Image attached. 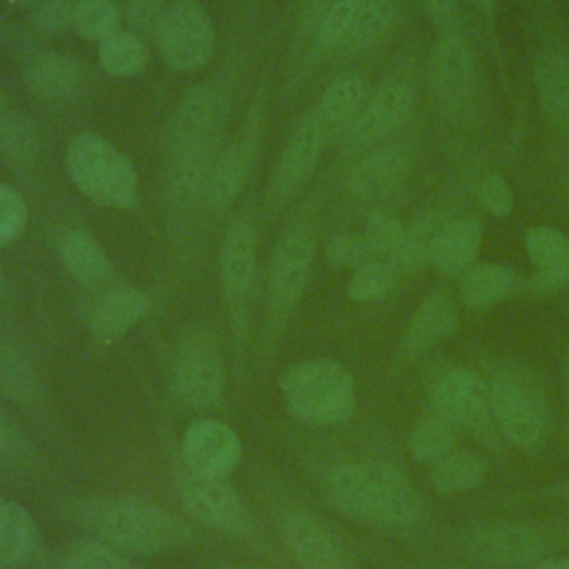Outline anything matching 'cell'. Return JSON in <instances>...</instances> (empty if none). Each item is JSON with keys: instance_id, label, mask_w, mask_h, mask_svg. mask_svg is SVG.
<instances>
[{"instance_id": "1", "label": "cell", "mask_w": 569, "mask_h": 569, "mask_svg": "<svg viewBox=\"0 0 569 569\" xmlns=\"http://www.w3.org/2000/svg\"><path fill=\"white\" fill-rule=\"evenodd\" d=\"M227 113L229 98L218 84L193 87L173 109L167 131V193L178 209L204 202Z\"/></svg>"}, {"instance_id": "2", "label": "cell", "mask_w": 569, "mask_h": 569, "mask_svg": "<svg viewBox=\"0 0 569 569\" xmlns=\"http://www.w3.org/2000/svg\"><path fill=\"white\" fill-rule=\"evenodd\" d=\"M71 513L93 538L129 556L164 553L193 536L187 520L133 496H89L78 500Z\"/></svg>"}, {"instance_id": "3", "label": "cell", "mask_w": 569, "mask_h": 569, "mask_svg": "<svg viewBox=\"0 0 569 569\" xmlns=\"http://www.w3.org/2000/svg\"><path fill=\"white\" fill-rule=\"evenodd\" d=\"M331 505L351 520L387 529L413 527L425 502L409 478L385 462H349L327 482Z\"/></svg>"}, {"instance_id": "4", "label": "cell", "mask_w": 569, "mask_h": 569, "mask_svg": "<svg viewBox=\"0 0 569 569\" xmlns=\"http://www.w3.org/2000/svg\"><path fill=\"white\" fill-rule=\"evenodd\" d=\"M284 409L305 425H340L356 411L351 373L331 358H307L289 365L278 380Z\"/></svg>"}, {"instance_id": "5", "label": "cell", "mask_w": 569, "mask_h": 569, "mask_svg": "<svg viewBox=\"0 0 569 569\" xmlns=\"http://www.w3.org/2000/svg\"><path fill=\"white\" fill-rule=\"evenodd\" d=\"M64 171L71 184L100 207L131 209L138 202L140 182L133 162L93 131H82L69 140Z\"/></svg>"}, {"instance_id": "6", "label": "cell", "mask_w": 569, "mask_h": 569, "mask_svg": "<svg viewBox=\"0 0 569 569\" xmlns=\"http://www.w3.org/2000/svg\"><path fill=\"white\" fill-rule=\"evenodd\" d=\"M169 385L173 398L191 409H207L220 400L224 362L216 333L209 327L187 329L173 351Z\"/></svg>"}, {"instance_id": "7", "label": "cell", "mask_w": 569, "mask_h": 569, "mask_svg": "<svg viewBox=\"0 0 569 569\" xmlns=\"http://www.w3.org/2000/svg\"><path fill=\"white\" fill-rule=\"evenodd\" d=\"M316 236L307 224H296L278 240L267 273V325L271 336L298 307L311 276Z\"/></svg>"}, {"instance_id": "8", "label": "cell", "mask_w": 569, "mask_h": 569, "mask_svg": "<svg viewBox=\"0 0 569 569\" xmlns=\"http://www.w3.org/2000/svg\"><path fill=\"white\" fill-rule=\"evenodd\" d=\"M178 498L187 516L207 529L236 538L256 536L251 511L227 478L198 476L184 469L178 478Z\"/></svg>"}, {"instance_id": "9", "label": "cell", "mask_w": 569, "mask_h": 569, "mask_svg": "<svg viewBox=\"0 0 569 569\" xmlns=\"http://www.w3.org/2000/svg\"><path fill=\"white\" fill-rule=\"evenodd\" d=\"M153 36L160 58L176 71L207 64L216 49L213 22L196 0H178L167 7Z\"/></svg>"}, {"instance_id": "10", "label": "cell", "mask_w": 569, "mask_h": 569, "mask_svg": "<svg viewBox=\"0 0 569 569\" xmlns=\"http://www.w3.org/2000/svg\"><path fill=\"white\" fill-rule=\"evenodd\" d=\"M256 231L249 218L238 216L224 231L220 247V282L224 302L231 318V331L236 340L247 333L251 296L256 284L258 253H256Z\"/></svg>"}, {"instance_id": "11", "label": "cell", "mask_w": 569, "mask_h": 569, "mask_svg": "<svg viewBox=\"0 0 569 569\" xmlns=\"http://www.w3.org/2000/svg\"><path fill=\"white\" fill-rule=\"evenodd\" d=\"M280 540L300 569H356L338 533L311 511L293 509L280 518Z\"/></svg>"}, {"instance_id": "12", "label": "cell", "mask_w": 569, "mask_h": 569, "mask_svg": "<svg viewBox=\"0 0 569 569\" xmlns=\"http://www.w3.org/2000/svg\"><path fill=\"white\" fill-rule=\"evenodd\" d=\"M489 413L500 431L520 449L538 447L549 429L540 396L513 380L489 382Z\"/></svg>"}, {"instance_id": "13", "label": "cell", "mask_w": 569, "mask_h": 569, "mask_svg": "<svg viewBox=\"0 0 569 569\" xmlns=\"http://www.w3.org/2000/svg\"><path fill=\"white\" fill-rule=\"evenodd\" d=\"M547 549L545 536L522 522H498L476 529L467 540L469 556L491 569L536 567Z\"/></svg>"}, {"instance_id": "14", "label": "cell", "mask_w": 569, "mask_h": 569, "mask_svg": "<svg viewBox=\"0 0 569 569\" xmlns=\"http://www.w3.org/2000/svg\"><path fill=\"white\" fill-rule=\"evenodd\" d=\"M260 133H262V109L256 107L249 113L242 133L224 151H220V156L211 167L207 189H204V204L209 207V211L213 213L227 211L238 198V193L242 191L258 156Z\"/></svg>"}, {"instance_id": "15", "label": "cell", "mask_w": 569, "mask_h": 569, "mask_svg": "<svg viewBox=\"0 0 569 569\" xmlns=\"http://www.w3.org/2000/svg\"><path fill=\"white\" fill-rule=\"evenodd\" d=\"M413 107V89L402 78H389L385 80L371 96H367V102L351 124V129L345 133V149L356 153L373 147L382 138H387L391 131H396L411 113Z\"/></svg>"}, {"instance_id": "16", "label": "cell", "mask_w": 569, "mask_h": 569, "mask_svg": "<svg viewBox=\"0 0 569 569\" xmlns=\"http://www.w3.org/2000/svg\"><path fill=\"white\" fill-rule=\"evenodd\" d=\"M431 411L458 429L478 427L489 413V382L473 369L447 367L429 385Z\"/></svg>"}, {"instance_id": "17", "label": "cell", "mask_w": 569, "mask_h": 569, "mask_svg": "<svg viewBox=\"0 0 569 569\" xmlns=\"http://www.w3.org/2000/svg\"><path fill=\"white\" fill-rule=\"evenodd\" d=\"M184 469L198 476L227 478L242 458L240 436L222 420L204 418L191 422L180 440Z\"/></svg>"}, {"instance_id": "18", "label": "cell", "mask_w": 569, "mask_h": 569, "mask_svg": "<svg viewBox=\"0 0 569 569\" xmlns=\"http://www.w3.org/2000/svg\"><path fill=\"white\" fill-rule=\"evenodd\" d=\"M329 138L325 129L320 127L318 118L309 113L291 133L289 142L284 144L278 167L271 178L269 187V202L271 207H282L287 200H291L313 176L322 151L327 147Z\"/></svg>"}, {"instance_id": "19", "label": "cell", "mask_w": 569, "mask_h": 569, "mask_svg": "<svg viewBox=\"0 0 569 569\" xmlns=\"http://www.w3.org/2000/svg\"><path fill=\"white\" fill-rule=\"evenodd\" d=\"M429 84L433 100L445 111H462L473 93V60L458 36H442L429 60Z\"/></svg>"}, {"instance_id": "20", "label": "cell", "mask_w": 569, "mask_h": 569, "mask_svg": "<svg viewBox=\"0 0 569 569\" xmlns=\"http://www.w3.org/2000/svg\"><path fill=\"white\" fill-rule=\"evenodd\" d=\"M367 0H307L302 24L316 51L351 49Z\"/></svg>"}, {"instance_id": "21", "label": "cell", "mask_w": 569, "mask_h": 569, "mask_svg": "<svg viewBox=\"0 0 569 569\" xmlns=\"http://www.w3.org/2000/svg\"><path fill=\"white\" fill-rule=\"evenodd\" d=\"M151 309V298L133 287H118L107 291L91 311L89 325L91 336L102 342L111 345L122 338L131 327H136Z\"/></svg>"}, {"instance_id": "22", "label": "cell", "mask_w": 569, "mask_h": 569, "mask_svg": "<svg viewBox=\"0 0 569 569\" xmlns=\"http://www.w3.org/2000/svg\"><path fill=\"white\" fill-rule=\"evenodd\" d=\"M24 82L33 98L49 104L71 100L82 87V67L76 58L58 51L36 56L24 69Z\"/></svg>"}, {"instance_id": "23", "label": "cell", "mask_w": 569, "mask_h": 569, "mask_svg": "<svg viewBox=\"0 0 569 569\" xmlns=\"http://www.w3.org/2000/svg\"><path fill=\"white\" fill-rule=\"evenodd\" d=\"M367 102V82L356 73L338 76L322 91L316 111H311L327 138H345Z\"/></svg>"}, {"instance_id": "24", "label": "cell", "mask_w": 569, "mask_h": 569, "mask_svg": "<svg viewBox=\"0 0 569 569\" xmlns=\"http://www.w3.org/2000/svg\"><path fill=\"white\" fill-rule=\"evenodd\" d=\"M407 171L409 162L400 149H371L351 167L349 189L362 200H376L398 189V184L407 178Z\"/></svg>"}, {"instance_id": "25", "label": "cell", "mask_w": 569, "mask_h": 569, "mask_svg": "<svg viewBox=\"0 0 569 569\" xmlns=\"http://www.w3.org/2000/svg\"><path fill=\"white\" fill-rule=\"evenodd\" d=\"M460 316L453 298L447 291H431L409 318L402 336V349L418 353L449 338L458 329Z\"/></svg>"}, {"instance_id": "26", "label": "cell", "mask_w": 569, "mask_h": 569, "mask_svg": "<svg viewBox=\"0 0 569 569\" xmlns=\"http://www.w3.org/2000/svg\"><path fill=\"white\" fill-rule=\"evenodd\" d=\"M58 258L64 271L82 287L104 284L113 273V264L104 247L82 229H67L60 236Z\"/></svg>"}, {"instance_id": "27", "label": "cell", "mask_w": 569, "mask_h": 569, "mask_svg": "<svg viewBox=\"0 0 569 569\" xmlns=\"http://www.w3.org/2000/svg\"><path fill=\"white\" fill-rule=\"evenodd\" d=\"M0 158L16 171H29L40 158V138L33 122L16 109L0 84Z\"/></svg>"}, {"instance_id": "28", "label": "cell", "mask_w": 569, "mask_h": 569, "mask_svg": "<svg viewBox=\"0 0 569 569\" xmlns=\"http://www.w3.org/2000/svg\"><path fill=\"white\" fill-rule=\"evenodd\" d=\"M482 244V231L478 220L473 218H458V220H447L442 227L433 253H431V264L447 276L465 273Z\"/></svg>"}, {"instance_id": "29", "label": "cell", "mask_w": 569, "mask_h": 569, "mask_svg": "<svg viewBox=\"0 0 569 569\" xmlns=\"http://www.w3.org/2000/svg\"><path fill=\"white\" fill-rule=\"evenodd\" d=\"M38 529L31 513L16 500L0 496V569H11L31 558Z\"/></svg>"}, {"instance_id": "30", "label": "cell", "mask_w": 569, "mask_h": 569, "mask_svg": "<svg viewBox=\"0 0 569 569\" xmlns=\"http://www.w3.org/2000/svg\"><path fill=\"white\" fill-rule=\"evenodd\" d=\"M520 289V278L505 264H476L462 276L460 298L471 309L491 307Z\"/></svg>"}, {"instance_id": "31", "label": "cell", "mask_w": 569, "mask_h": 569, "mask_svg": "<svg viewBox=\"0 0 569 569\" xmlns=\"http://www.w3.org/2000/svg\"><path fill=\"white\" fill-rule=\"evenodd\" d=\"M536 84L547 118L556 127L569 129V58L562 53L538 58Z\"/></svg>"}, {"instance_id": "32", "label": "cell", "mask_w": 569, "mask_h": 569, "mask_svg": "<svg viewBox=\"0 0 569 569\" xmlns=\"http://www.w3.org/2000/svg\"><path fill=\"white\" fill-rule=\"evenodd\" d=\"M487 476L485 460L469 449H451L433 462L429 482L436 493L449 496L478 487Z\"/></svg>"}, {"instance_id": "33", "label": "cell", "mask_w": 569, "mask_h": 569, "mask_svg": "<svg viewBox=\"0 0 569 569\" xmlns=\"http://www.w3.org/2000/svg\"><path fill=\"white\" fill-rule=\"evenodd\" d=\"M147 44L131 29H118L98 42V62L111 78H133L147 64Z\"/></svg>"}, {"instance_id": "34", "label": "cell", "mask_w": 569, "mask_h": 569, "mask_svg": "<svg viewBox=\"0 0 569 569\" xmlns=\"http://www.w3.org/2000/svg\"><path fill=\"white\" fill-rule=\"evenodd\" d=\"M445 224L447 220L440 213H431L413 222L409 229H405L402 247L393 260L396 271L416 273V271H422L427 264H431L433 244Z\"/></svg>"}, {"instance_id": "35", "label": "cell", "mask_w": 569, "mask_h": 569, "mask_svg": "<svg viewBox=\"0 0 569 569\" xmlns=\"http://www.w3.org/2000/svg\"><path fill=\"white\" fill-rule=\"evenodd\" d=\"M458 431L460 429L453 422H449L445 416L429 409V413H425L411 429V436H409L411 456L418 462L440 460L451 449H456Z\"/></svg>"}, {"instance_id": "36", "label": "cell", "mask_w": 569, "mask_h": 569, "mask_svg": "<svg viewBox=\"0 0 569 569\" xmlns=\"http://www.w3.org/2000/svg\"><path fill=\"white\" fill-rule=\"evenodd\" d=\"M122 9L116 0H76L71 29L89 42H102L122 29Z\"/></svg>"}, {"instance_id": "37", "label": "cell", "mask_w": 569, "mask_h": 569, "mask_svg": "<svg viewBox=\"0 0 569 569\" xmlns=\"http://www.w3.org/2000/svg\"><path fill=\"white\" fill-rule=\"evenodd\" d=\"M60 569H140L133 558L98 538H82L67 547Z\"/></svg>"}, {"instance_id": "38", "label": "cell", "mask_w": 569, "mask_h": 569, "mask_svg": "<svg viewBox=\"0 0 569 569\" xmlns=\"http://www.w3.org/2000/svg\"><path fill=\"white\" fill-rule=\"evenodd\" d=\"M38 389V376L27 356L7 342H0V391L18 402L31 405Z\"/></svg>"}, {"instance_id": "39", "label": "cell", "mask_w": 569, "mask_h": 569, "mask_svg": "<svg viewBox=\"0 0 569 569\" xmlns=\"http://www.w3.org/2000/svg\"><path fill=\"white\" fill-rule=\"evenodd\" d=\"M362 236H365L376 262H387L393 267V260L405 240V227L391 213L373 211L365 222Z\"/></svg>"}, {"instance_id": "40", "label": "cell", "mask_w": 569, "mask_h": 569, "mask_svg": "<svg viewBox=\"0 0 569 569\" xmlns=\"http://www.w3.org/2000/svg\"><path fill=\"white\" fill-rule=\"evenodd\" d=\"M525 247L531 264L540 271L553 269L569 251V238L556 227H531L525 236Z\"/></svg>"}, {"instance_id": "41", "label": "cell", "mask_w": 569, "mask_h": 569, "mask_svg": "<svg viewBox=\"0 0 569 569\" xmlns=\"http://www.w3.org/2000/svg\"><path fill=\"white\" fill-rule=\"evenodd\" d=\"M396 269L387 262H369L360 269L353 271L349 284H347V296L356 302H371L382 298L393 282Z\"/></svg>"}, {"instance_id": "42", "label": "cell", "mask_w": 569, "mask_h": 569, "mask_svg": "<svg viewBox=\"0 0 569 569\" xmlns=\"http://www.w3.org/2000/svg\"><path fill=\"white\" fill-rule=\"evenodd\" d=\"M398 11L391 0H367L362 18L358 22L351 49H362L382 38L396 22Z\"/></svg>"}, {"instance_id": "43", "label": "cell", "mask_w": 569, "mask_h": 569, "mask_svg": "<svg viewBox=\"0 0 569 569\" xmlns=\"http://www.w3.org/2000/svg\"><path fill=\"white\" fill-rule=\"evenodd\" d=\"M327 260L333 267H347V269H360L369 262H376L365 236H356V233H340L333 236L325 249Z\"/></svg>"}, {"instance_id": "44", "label": "cell", "mask_w": 569, "mask_h": 569, "mask_svg": "<svg viewBox=\"0 0 569 569\" xmlns=\"http://www.w3.org/2000/svg\"><path fill=\"white\" fill-rule=\"evenodd\" d=\"M27 227V204L22 196L0 182V247L11 244Z\"/></svg>"}, {"instance_id": "45", "label": "cell", "mask_w": 569, "mask_h": 569, "mask_svg": "<svg viewBox=\"0 0 569 569\" xmlns=\"http://www.w3.org/2000/svg\"><path fill=\"white\" fill-rule=\"evenodd\" d=\"M73 7L76 0H42L38 7H33L31 22L42 33H58L71 27Z\"/></svg>"}, {"instance_id": "46", "label": "cell", "mask_w": 569, "mask_h": 569, "mask_svg": "<svg viewBox=\"0 0 569 569\" xmlns=\"http://www.w3.org/2000/svg\"><path fill=\"white\" fill-rule=\"evenodd\" d=\"M164 11V0H124V18L138 36L156 31Z\"/></svg>"}, {"instance_id": "47", "label": "cell", "mask_w": 569, "mask_h": 569, "mask_svg": "<svg viewBox=\"0 0 569 569\" xmlns=\"http://www.w3.org/2000/svg\"><path fill=\"white\" fill-rule=\"evenodd\" d=\"M478 198L482 207L493 216H507L513 209V193L507 180L498 173H489L478 189Z\"/></svg>"}, {"instance_id": "48", "label": "cell", "mask_w": 569, "mask_h": 569, "mask_svg": "<svg viewBox=\"0 0 569 569\" xmlns=\"http://www.w3.org/2000/svg\"><path fill=\"white\" fill-rule=\"evenodd\" d=\"M533 284L538 289H542V291H556V289L569 284V251H567V256L553 269L536 273Z\"/></svg>"}, {"instance_id": "49", "label": "cell", "mask_w": 569, "mask_h": 569, "mask_svg": "<svg viewBox=\"0 0 569 569\" xmlns=\"http://www.w3.org/2000/svg\"><path fill=\"white\" fill-rule=\"evenodd\" d=\"M11 451H13V429L0 409V458L9 456Z\"/></svg>"}, {"instance_id": "50", "label": "cell", "mask_w": 569, "mask_h": 569, "mask_svg": "<svg viewBox=\"0 0 569 569\" xmlns=\"http://www.w3.org/2000/svg\"><path fill=\"white\" fill-rule=\"evenodd\" d=\"M533 569H569V558H547L540 560Z\"/></svg>"}, {"instance_id": "51", "label": "cell", "mask_w": 569, "mask_h": 569, "mask_svg": "<svg viewBox=\"0 0 569 569\" xmlns=\"http://www.w3.org/2000/svg\"><path fill=\"white\" fill-rule=\"evenodd\" d=\"M431 11L436 13H447L453 7V0H425Z\"/></svg>"}, {"instance_id": "52", "label": "cell", "mask_w": 569, "mask_h": 569, "mask_svg": "<svg viewBox=\"0 0 569 569\" xmlns=\"http://www.w3.org/2000/svg\"><path fill=\"white\" fill-rule=\"evenodd\" d=\"M13 2H16L18 7H24V9L31 7V9H33V7H38L42 0H13Z\"/></svg>"}, {"instance_id": "53", "label": "cell", "mask_w": 569, "mask_h": 569, "mask_svg": "<svg viewBox=\"0 0 569 569\" xmlns=\"http://www.w3.org/2000/svg\"><path fill=\"white\" fill-rule=\"evenodd\" d=\"M562 376H565V389H567V396H569V360H567V365H565Z\"/></svg>"}, {"instance_id": "54", "label": "cell", "mask_w": 569, "mask_h": 569, "mask_svg": "<svg viewBox=\"0 0 569 569\" xmlns=\"http://www.w3.org/2000/svg\"><path fill=\"white\" fill-rule=\"evenodd\" d=\"M220 569H269V567H220Z\"/></svg>"}, {"instance_id": "55", "label": "cell", "mask_w": 569, "mask_h": 569, "mask_svg": "<svg viewBox=\"0 0 569 569\" xmlns=\"http://www.w3.org/2000/svg\"><path fill=\"white\" fill-rule=\"evenodd\" d=\"M478 2H489V0H478Z\"/></svg>"}]
</instances>
